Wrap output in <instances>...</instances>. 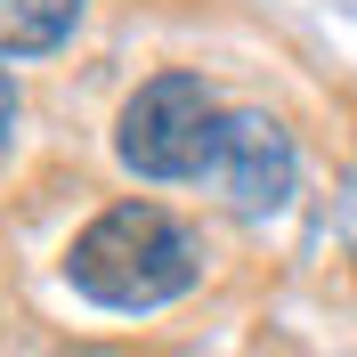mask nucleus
Listing matches in <instances>:
<instances>
[{
  "label": "nucleus",
  "instance_id": "1",
  "mask_svg": "<svg viewBox=\"0 0 357 357\" xmlns=\"http://www.w3.org/2000/svg\"><path fill=\"white\" fill-rule=\"evenodd\" d=\"M66 276L98 309H162L195 284V236L162 203H114L73 236Z\"/></svg>",
  "mask_w": 357,
  "mask_h": 357
},
{
  "label": "nucleus",
  "instance_id": "2",
  "mask_svg": "<svg viewBox=\"0 0 357 357\" xmlns=\"http://www.w3.org/2000/svg\"><path fill=\"white\" fill-rule=\"evenodd\" d=\"M220 138V98L203 73H155L122 106L114 155L130 162L138 178H203V155Z\"/></svg>",
  "mask_w": 357,
  "mask_h": 357
},
{
  "label": "nucleus",
  "instance_id": "3",
  "mask_svg": "<svg viewBox=\"0 0 357 357\" xmlns=\"http://www.w3.org/2000/svg\"><path fill=\"white\" fill-rule=\"evenodd\" d=\"M292 178H301V155H292V130L276 114H260V106L220 114V138H211V155H203V187H211L227 211H244V220L284 211Z\"/></svg>",
  "mask_w": 357,
  "mask_h": 357
},
{
  "label": "nucleus",
  "instance_id": "4",
  "mask_svg": "<svg viewBox=\"0 0 357 357\" xmlns=\"http://www.w3.org/2000/svg\"><path fill=\"white\" fill-rule=\"evenodd\" d=\"M82 17V0H0V57H41Z\"/></svg>",
  "mask_w": 357,
  "mask_h": 357
},
{
  "label": "nucleus",
  "instance_id": "5",
  "mask_svg": "<svg viewBox=\"0 0 357 357\" xmlns=\"http://www.w3.org/2000/svg\"><path fill=\"white\" fill-rule=\"evenodd\" d=\"M341 236H349V252H357V162H349V178H341Z\"/></svg>",
  "mask_w": 357,
  "mask_h": 357
},
{
  "label": "nucleus",
  "instance_id": "6",
  "mask_svg": "<svg viewBox=\"0 0 357 357\" xmlns=\"http://www.w3.org/2000/svg\"><path fill=\"white\" fill-rule=\"evenodd\" d=\"M8 130H17V82L0 73V146H8Z\"/></svg>",
  "mask_w": 357,
  "mask_h": 357
}]
</instances>
